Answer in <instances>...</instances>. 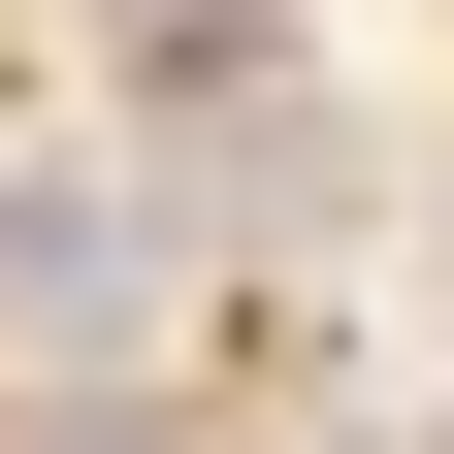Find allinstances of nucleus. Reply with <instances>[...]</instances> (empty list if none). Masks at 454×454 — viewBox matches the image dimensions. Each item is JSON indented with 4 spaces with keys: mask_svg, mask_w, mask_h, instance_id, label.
I'll return each instance as SVG.
<instances>
[{
    "mask_svg": "<svg viewBox=\"0 0 454 454\" xmlns=\"http://www.w3.org/2000/svg\"><path fill=\"white\" fill-rule=\"evenodd\" d=\"M130 33H162V66H227V33H260V0H130Z\"/></svg>",
    "mask_w": 454,
    "mask_h": 454,
    "instance_id": "nucleus-1",
    "label": "nucleus"
},
{
    "mask_svg": "<svg viewBox=\"0 0 454 454\" xmlns=\"http://www.w3.org/2000/svg\"><path fill=\"white\" fill-rule=\"evenodd\" d=\"M98 454H130V422H98Z\"/></svg>",
    "mask_w": 454,
    "mask_h": 454,
    "instance_id": "nucleus-2",
    "label": "nucleus"
}]
</instances>
